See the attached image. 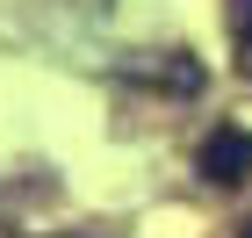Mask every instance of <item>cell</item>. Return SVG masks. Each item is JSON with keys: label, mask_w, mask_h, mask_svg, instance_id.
Masks as SVG:
<instances>
[{"label": "cell", "mask_w": 252, "mask_h": 238, "mask_svg": "<svg viewBox=\"0 0 252 238\" xmlns=\"http://www.w3.org/2000/svg\"><path fill=\"white\" fill-rule=\"evenodd\" d=\"M194 173L209 180V188H238V180L252 173V130H238V123L209 130V137H202V152H194Z\"/></svg>", "instance_id": "cell-1"}, {"label": "cell", "mask_w": 252, "mask_h": 238, "mask_svg": "<svg viewBox=\"0 0 252 238\" xmlns=\"http://www.w3.org/2000/svg\"><path fill=\"white\" fill-rule=\"evenodd\" d=\"M238 238H252V224H245V231H238Z\"/></svg>", "instance_id": "cell-3"}, {"label": "cell", "mask_w": 252, "mask_h": 238, "mask_svg": "<svg viewBox=\"0 0 252 238\" xmlns=\"http://www.w3.org/2000/svg\"><path fill=\"white\" fill-rule=\"evenodd\" d=\"M231 43H238V72L252 79V0H238V7H231Z\"/></svg>", "instance_id": "cell-2"}]
</instances>
